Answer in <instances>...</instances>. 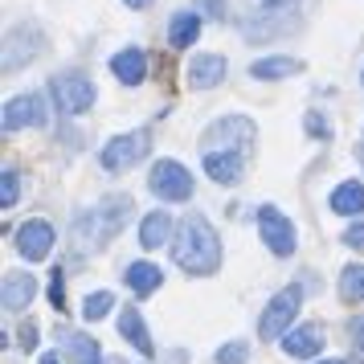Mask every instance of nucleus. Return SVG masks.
<instances>
[{"label":"nucleus","instance_id":"f257e3e1","mask_svg":"<svg viewBox=\"0 0 364 364\" xmlns=\"http://www.w3.org/2000/svg\"><path fill=\"white\" fill-rule=\"evenodd\" d=\"M172 258L188 274H213L221 266V237L205 213H184L176 237H172Z\"/></svg>","mask_w":364,"mask_h":364},{"label":"nucleus","instance_id":"f03ea898","mask_svg":"<svg viewBox=\"0 0 364 364\" xmlns=\"http://www.w3.org/2000/svg\"><path fill=\"white\" fill-rule=\"evenodd\" d=\"M299 25V0H250V13L242 17L246 41H274Z\"/></svg>","mask_w":364,"mask_h":364},{"label":"nucleus","instance_id":"7ed1b4c3","mask_svg":"<svg viewBox=\"0 0 364 364\" xmlns=\"http://www.w3.org/2000/svg\"><path fill=\"white\" fill-rule=\"evenodd\" d=\"M200 144H205V151H246L254 144V123L246 115H225L205 127Z\"/></svg>","mask_w":364,"mask_h":364},{"label":"nucleus","instance_id":"20e7f679","mask_svg":"<svg viewBox=\"0 0 364 364\" xmlns=\"http://www.w3.org/2000/svg\"><path fill=\"white\" fill-rule=\"evenodd\" d=\"M299 303H303V291L299 287L279 291V295L270 299V307L262 311V319H258V336L262 340H287L291 323L299 319Z\"/></svg>","mask_w":364,"mask_h":364},{"label":"nucleus","instance_id":"39448f33","mask_svg":"<svg viewBox=\"0 0 364 364\" xmlns=\"http://www.w3.org/2000/svg\"><path fill=\"white\" fill-rule=\"evenodd\" d=\"M132 197H107L99 205V209H90V213H82L78 221L82 225H90L95 230V246H107L111 237H115L123 225H127V217H132Z\"/></svg>","mask_w":364,"mask_h":364},{"label":"nucleus","instance_id":"423d86ee","mask_svg":"<svg viewBox=\"0 0 364 364\" xmlns=\"http://www.w3.org/2000/svg\"><path fill=\"white\" fill-rule=\"evenodd\" d=\"M50 95L58 102V111L82 115V111H90V102H95V82L86 74H78V70H70V74H58L50 82Z\"/></svg>","mask_w":364,"mask_h":364},{"label":"nucleus","instance_id":"0eeeda50","mask_svg":"<svg viewBox=\"0 0 364 364\" xmlns=\"http://www.w3.org/2000/svg\"><path fill=\"white\" fill-rule=\"evenodd\" d=\"M148 148H151L148 127H135V132H127V135H115V139L102 148V168H107V172H123V168L139 164V160L148 156Z\"/></svg>","mask_w":364,"mask_h":364},{"label":"nucleus","instance_id":"6e6552de","mask_svg":"<svg viewBox=\"0 0 364 364\" xmlns=\"http://www.w3.org/2000/svg\"><path fill=\"white\" fill-rule=\"evenodd\" d=\"M148 188L160 200H188L193 197V176L176 160H156V168H151V176H148Z\"/></svg>","mask_w":364,"mask_h":364},{"label":"nucleus","instance_id":"1a4fd4ad","mask_svg":"<svg viewBox=\"0 0 364 364\" xmlns=\"http://www.w3.org/2000/svg\"><path fill=\"white\" fill-rule=\"evenodd\" d=\"M258 233H262V242L270 254H279V258H291L295 254V225L274 205H262L258 209Z\"/></svg>","mask_w":364,"mask_h":364},{"label":"nucleus","instance_id":"9d476101","mask_svg":"<svg viewBox=\"0 0 364 364\" xmlns=\"http://www.w3.org/2000/svg\"><path fill=\"white\" fill-rule=\"evenodd\" d=\"M53 250V225L50 221H25L17 230V254L25 262H41Z\"/></svg>","mask_w":364,"mask_h":364},{"label":"nucleus","instance_id":"9b49d317","mask_svg":"<svg viewBox=\"0 0 364 364\" xmlns=\"http://www.w3.org/2000/svg\"><path fill=\"white\" fill-rule=\"evenodd\" d=\"M46 123V99L41 95H17L4 107V132H21V127H41Z\"/></svg>","mask_w":364,"mask_h":364},{"label":"nucleus","instance_id":"f8f14e48","mask_svg":"<svg viewBox=\"0 0 364 364\" xmlns=\"http://www.w3.org/2000/svg\"><path fill=\"white\" fill-rule=\"evenodd\" d=\"M225 74H230V62H225L221 53H200V58H193L188 70H184V78H188L193 90H209V86H217Z\"/></svg>","mask_w":364,"mask_h":364},{"label":"nucleus","instance_id":"ddd939ff","mask_svg":"<svg viewBox=\"0 0 364 364\" xmlns=\"http://www.w3.org/2000/svg\"><path fill=\"white\" fill-rule=\"evenodd\" d=\"M246 168V151H205V172L217 184H237Z\"/></svg>","mask_w":364,"mask_h":364},{"label":"nucleus","instance_id":"4468645a","mask_svg":"<svg viewBox=\"0 0 364 364\" xmlns=\"http://www.w3.org/2000/svg\"><path fill=\"white\" fill-rule=\"evenodd\" d=\"M119 336H123L132 348H139L144 356L156 352V340H151V331H148V323H144L139 307H123V315H119Z\"/></svg>","mask_w":364,"mask_h":364},{"label":"nucleus","instance_id":"2eb2a0df","mask_svg":"<svg viewBox=\"0 0 364 364\" xmlns=\"http://www.w3.org/2000/svg\"><path fill=\"white\" fill-rule=\"evenodd\" d=\"M111 70H115V78L123 86H139L144 78H148V58H144V50H119L115 58H111Z\"/></svg>","mask_w":364,"mask_h":364},{"label":"nucleus","instance_id":"dca6fc26","mask_svg":"<svg viewBox=\"0 0 364 364\" xmlns=\"http://www.w3.org/2000/svg\"><path fill=\"white\" fill-rule=\"evenodd\" d=\"M282 348H287V356H315L323 348V328L319 323H299V328L287 331Z\"/></svg>","mask_w":364,"mask_h":364},{"label":"nucleus","instance_id":"f3484780","mask_svg":"<svg viewBox=\"0 0 364 364\" xmlns=\"http://www.w3.org/2000/svg\"><path fill=\"white\" fill-rule=\"evenodd\" d=\"M37 295V279L33 274H4V311H25Z\"/></svg>","mask_w":364,"mask_h":364},{"label":"nucleus","instance_id":"a211bd4d","mask_svg":"<svg viewBox=\"0 0 364 364\" xmlns=\"http://www.w3.org/2000/svg\"><path fill=\"white\" fill-rule=\"evenodd\" d=\"M331 213H340V217H360L364 213V184L360 181H344V184H336L331 188Z\"/></svg>","mask_w":364,"mask_h":364},{"label":"nucleus","instance_id":"6ab92c4d","mask_svg":"<svg viewBox=\"0 0 364 364\" xmlns=\"http://www.w3.org/2000/svg\"><path fill=\"white\" fill-rule=\"evenodd\" d=\"M164 242H172V217L164 209H156V213H148L139 221V246L156 250V246H164Z\"/></svg>","mask_w":364,"mask_h":364},{"label":"nucleus","instance_id":"aec40b11","mask_svg":"<svg viewBox=\"0 0 364 364\" xmlns=\"http://www.w3.org/2000/svg\"><path fill=\"white\" fill-rule=\"evenodd\" d=\"M197 37H200V13H197V9H184V13L172 17V29H168L172 50H188Z\"/></svg>","mask_w":364,"mask_h":364},{"label":"nucleus","instance_id":"412c9836","mask_svg":"<svg viewBox=\"0 0 364 364\" xmlns=\"http://www.w3.org/2000/svg\"><path fill=\"white\" fill-rule=\"evenodd\" d=\"M62 352H66L74 364H99L102 360L99 344H95L90 336H82V331H66V328H62Z\"/></svg>","mask_w":364,"mask_h":364},{"label":"nucleus","instance_id":"4be33fe9","mask_svg":"<svg viewBox=\"0 0 364 364\" xmlns=\"http://www.w3.org/2000/svg\"><path fill=\"white\" fill-rule=\"evenodd\" d=\"M127 287H132L135 295H151V291H160V282H164V270L156 262H132L127 266Z\"/></svg>","mask_w":364,"mask_h":364},{"label":"nucleus","instance_id":"5701e85b","mask_svg":"<svg viewBox=\"0 0 364 364\" xmlns=\"http://www.w3.org/2000/svg\"><path fill=\"white\" fill-rule=\"evenodd\" d=\"M299 70H303L299 58H262V62L250 66V78H258V82H279V78L299 74Z\"/></svg>","mask_w":364,"mask_h":364},{"label":"nucleus","instance_id":"b1692460","mask_svg":"<svg viewBox=\"0 0 364 364\" xmlns=\"http://www.w3.org/2000/svg\"><path fill=\"white\" fill-rule=\"evenodd\" d=\"M340 299L344 303H364V266H348L340 274Z\"/></svg>","mask_w":364,"mask_h":364},{"label":"nucleus","instance_id":"393cba45","mask_svg":"<svg viewBox=\"0 0 364 364\" xmlns=\"http://www.w3.org/2000/svg\"><path fill=\"white\" fill-rule=\"evenodd\" d=\"M111 307H115V295H111V291H95V295L82 299V319L86 323H95V319H102Z\"/></svg>","mask_w":364,"mask_h":364},{"label":"nucleus","instance_id":"a878e982","mask_svg":"<svg viewBox=\"0 0 364 364\" xmlns=\"http://www.w3.org/2000/svg\"><path fill=\"white\" fill-rule=\"evenodd\" d=\"M246 360H250L246 340H230L225 348H217V364H246Z\"/></svg>","mask_w":364,"mask_h":364},{"label":"nucleus","instance_id":"bb28decb","mask_svg":"<svg viewBox=\"0 0 364 364\" xmlns=\"http://www.w3.org/2000/svg\"><path fill=\"white\" fill-rule=\"evenodd\" d=\"M17 200H21V172L17 168H4V193H0V205L13 209Z\"/></svg>","mask_w":364,"mask_h":364},{"label":"nucleus","instance_id":"cd10ccee","mask_svg":"<svg viewBox=\"0 0 364 364\" xmlns=\"http://www.w3.org/2000/svg\"><path fill=\"white\" fill-rule=\"evenodd\" d=\"M303 123H307V132H311L315 139H331V127H328V119L319 115V111H307V119H303Z\"/></svg>","mask_w":364,"mask_h":364},{"label":"nucleus","instance_id":"c85d7f7f","mask_svg":"<svg viewBox=\"0 0 364 364\" xmlns=\"http://www.w3.org/2000/svg\"><path fill=\"white\" fill-rule=\"evenodd\" d=\"M50 303L62 311L66 307V282H62V270H53V279H50Z\"/></svg>","mask_w":364,"mask_h":364},{"label":"nucleus","instance_id":"c756f323","mask_svg":"<svg viewBox=\"0 0 364 364\" xmlns=\"http://www.w3.org/2000/svg\"><path fill=\"white\" fill-rule=\"evenodd\" d=\"M17 344L25 348V352H33V348H37V323H33V319H25V328H21Z\"/></svg>","mask_w":364,"mask_h":364},{"label":"nucleus","instance_id":"7c9ffc66","mask_svg":"<svg viewBox=\"0 0 364 364\" xmlns=\"http://www.w3.org/2000/svg\"><path fill=\"white\" fill-rule=\"evenodd\" d=\"M344 242H348L352 250H364V221H356V225H348Z\"/></svg>","mask_w":364,"mask_h":364},{"label":"nucleus","instance_id":"2f4dec72","mask_svg":"<svg viewBox=\"0 0 364 364\" xmlns=\"http://www.w3.org/2000/svg\"><path fill=\"white\" fill-rule=\"evenodd\" d=\"M352 344L364 352V315H360V319H352Z\"/></svg>","mask_w":364,"mask_h":364},{"label":"nucleus","instance_id":"473e14b6","mask_svg":"<svg viewBox=\"0 0 364 364\" xmlns=\"http://www.w3.org/2000/svg\"><path fill=\"white\" fill-rule=\"evenodd\" d=\"M123 4H132V9H148L151 0H123Z\"/></svg>","mask_w":364,"mask_h":364},{"label":"nucleus","instance_id":"72a5a7b5","mask_svg":"<svg viewBox=\"0 0 364 364\" xmlns=\"http://www.w3.org/2000/svg\"><path fill=\"white\" fill-rule=\"evenodd\" d=\"M41 364H62V360H58V352H50V356H41Z\"/></svg>","mask_w":364,"mask_h":364},{"label":"nucleus","instance_id":"f704fd0d","mask_svg":"<svg viewBox=\"0 0 364 364\" xmlns=\"http://www.w3.org/2000/svg\"><path fill=\"white\" fill-rule=\"evenodd\" d=\"M319 364H344V360H319Z\"/></svg>","mask_w":364,"mask_h":364},{"label":"nucleus","instance_id":"c9c22d12","mask_svg":"<svg viewBox=\"0 0 364 364\" xmlns=\"http://www.w3.org/2000/svg\"><path fill=\"white\" fill-rule=\"evenodd\" d=\"M360 160H364V139H360Z\"/></svg>","mask_w":364,"mask_h":364}]
</instances>
